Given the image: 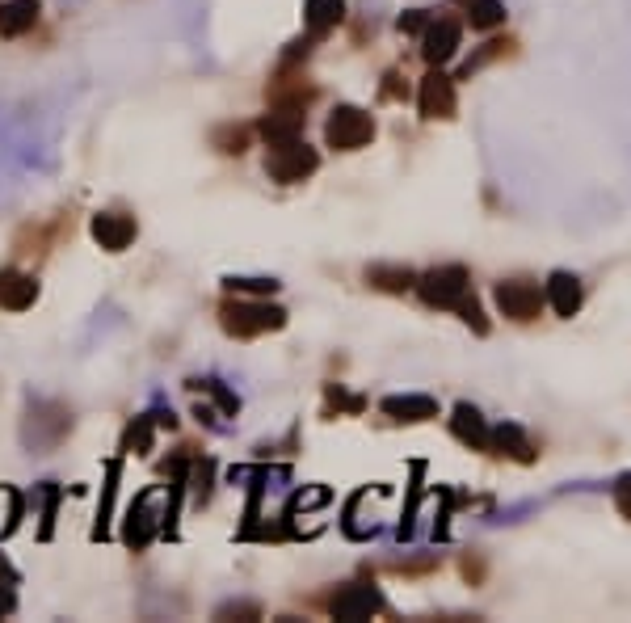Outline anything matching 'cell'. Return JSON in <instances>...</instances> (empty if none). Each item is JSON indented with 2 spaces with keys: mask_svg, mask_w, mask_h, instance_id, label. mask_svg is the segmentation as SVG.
<instances>
[{
  "mask_svg": "<svg viewBox=\"0 0 631 623\" xmlns=\"http://www.w3.org/2000/svg\"><path fill=\"white\" fill-rule=\"evenodd\" d=\"M581 283H577V278L573 274H552V278H547V304H552L560 316H577L581 312Z\"/></svg>",
  "mask_w": 631,
  "mask_h": 623,
  "instance_id": "2e32d148",
  "label": "cell"
},
{
  "mask_svg": "<svg viewBox=\"0 0 631 623\" xmlns=\"http://www.w3.org/2000/svg\"><path fill=\"white\" fill-rule=\"evenodd\" d=\"M9 611H13V590L0 586V615H9Z\"/></svg>",
  "mask_w": 631,
  "mask_h": 623,
  "instance_id": "f1b7e54d",
  "label": "cell"
},
{
  "mask_svg": "<svg viewBox=\"0 0 631 623\" xmlns=\"http://www.w3.org/2000/svg\"><path fill=\"white\" fill-rule=\"evenodd\" d=\"M467 22L476 30H497L505 22V5L501 0H467Z\"/></svg>",
  "mask_w": 631,
  "mask_h": 623,
  "instance_id": "44dd1931",
  "label": "cell"
},
{
  "mask_svg": "<svg viewBox=\"0 0 631 623\" xmlns=\"http://www.w3.org/2000/svg\"><path fill=\"white\" fill-rule=\"evenodd\" d=\"M451 430H455L459 442H467V447H488V426H484L480 409H472V405H459L455 409Z\"/></svg>",
  "mask_w": 631,
  "mask_h": 623,
  "instance_id": "ac0fdd59",
  "label": "cell"
},
{
  "mask_svg": "<svg viewBox=\"0 0 631 623\" xmlns=\"http://www.w3.org/2000/svg\"><path fill=\"white\" fill-rule=\"evenodd\" d=\"M72 434V413L64 405H55V400H34L30 405V417H26V447L34 451H47V447H59Z\"/></svg>",
  "mask_w": 631,
  "mask_h": 623,
  "instance_id": "7a4b0ae2",
  "label": "cell"
},
{
  "mask_svg": "<svg viewBox=\"0 0 631 623\" xmlns=\"http://www.w3.org/2000/svg\"><path fill=\"white\" fill-rule=\"evenodd\" d=\"M341 17H345V0H308L303 5V26H308L312 38H324L329 30H337Z\"/></svg>",
  "mask_w": 631,
  "mask_h": 623,
  "instance_id": "9a60e30c",
  "label": "cell"
},
{
  "mask_svg": "<svg viewBox=\"0 0 631 623\" xmlns=\"http://www.w3.org/2000/svg\"><path fill=\"white\" fill-rule=\"evenodd\" d=\"M0 573H9V565H5V556H0Z\"/></svg>",
  "mask_w": 631,
  "mask_h": 623,
  "instance_id": "4dcf8cb0",
  "label": "cell"
},
{
  "mask_svg": "<svg viewBox=\"0 0 631 623\" xmlns=\"http://www.w3.org/2000/svg\"><path fill=\"white\" fill-rule=\"evenodd\" d=\"M455 312H459V316H463V320H467V325H472L476 333H488V320H484V312H480V304H476V295H472V299L463 295Z\"/></svg>",
  "mask_w": 631,
  "mask_h": 623,
  "instance_id": "484cf974",
  "label": "cell"
},
{
  "mask_svg": "<svg viewBox=\"0 0 631 623\" xmlns=\"http://www.w3.org/2000/svg\"><path fill=\"white\" fill-rule=\"evenodd\" d=\"M165 497L160 489H148V493H139L135 497V506L127 514V527H122V539H127V548H148V539L160 531V514H152V506Z\"/></svg>",
  "mask_w": 631,
  "mask_h": 623,
  "instance_id": "ba28073f",
  "label": "cell"
},
{
  "mask_svg": "<svg viewBox=\"0 0 631 623\" xmlns=\"http://www.w3.org/2000/svg\"><path fill=\"white\" fill-rule=\"evenodd\" d=\"M417 106H421V118H455V80L434 68L421 80Z\"/></svg>",
  "mask_w": 631,
  "mask_h": 623,
  "instance_id": "9c48e42d",
  "label": "cell"
},
{
  "mask_svg": "<svg viewBox=\"0 0 631 623\" xmlns=\"http://www.w3.org/2000/svg\"><path fill=\"white\" fill-rule=\"evenodd\" d=\"M122 451H131V455L152 451V417H135V426H127V434H122Z\"/></svg>",
  "mask_w": 631,
  "mask_h": 623,
  "instance_id": "7402d4cb",
  "label": "cell"
},
{
  "mask_svg": "<svg viewBox=\"0 0 631 623\" xmlns=\"http://www.w3.org/2000/svg\"><path fill=\"white\" fill-rule=\"evenodd\" d=\"M627 485H631V480H627ZM619 510L631 518V489H619Z\"/></svg>",
  "mask_w": 631,
  "mask_h": 623,
  "instance_id": "f546056e",
  "label": "cell"
},
{
  "mask_svg": "<svg viewBox=\"0 0 631 623\" xmlns=\"http://www.w3.org/2000/svg\"><path fill=\"white\" fill-rule=\"evenodd\" d=\"M375 139V118L358 110V106H337L324 123V144L337 148V152H358Z\"/></svg>",
  "mask_w": 631,
  "mask_h": 623,
  "instance_id": "3957f363",
  "label": "cell"
},
{
  "mask_svg": "<svg viewBox=\"0 0 631 623\" xmlns=\"http://www.w3.org/2000/svg\"><path fill=\"white\" fill-rule=\"evenodd\" d=\"M89 232H93V240L106 253H122V249H131V240L139 236V224L131 215H122V211H97Z\"/></svg>",
  "mask_w": 631,
  "mask_h": 623,
  "instance_id": "52a82bcc",
  "label": "cell"
},
{
  "mask_svg": "<svg viewBox=\"0 0 631 623\" xmlns=\"http://www.w3.org/2000/svg\"><path fill=\"white\" fill-rule=\"evenodd\" d=\"M383 413L396 421H430V417H438V400L434 396H388L383 400Z\"/></svg>",
  "mask_w": 631,
  "mask_h": 623,
  "instance_id": "e0dca14e",
  "label": "cell"
},
{
  "mask_svg": "<svg viewBox=\"0 0 631 623\" xmlns=\"http://www.w3.org/2000/svg\"><path fill=\"white\" fill-rule=\"evenodd\" d=\"M425 22H430L425 13H404L400 17V30H425Z\"/></svg>",
  "mask_w": 631,
  "mask_h": 623,
  "instance_id": "83f0119b",
  "label": "cell"
},
{
  "mask_svg": "<svg viewBox=\"0 0 631 623\" xmlns=\"http://www.w3.org/2000/svg\"><path fill=\"white\" fill-rule=\"evenodd\" d=\"M366 283L371 287H379V291H409V287H417V278H413V270H400V266H371L366 270Z\"/></svg>",
  "mask_w": 631,
  "mask_h": 623,
  "instance_id": "ffe728a7",
  "label": "cell"
},
{
  "mask_svg": "<svg viewBox=\"0 0 631 623\" xmlns=\"http://www.w3.org/2000/svg\"><path fill=\"white\" fill-rule=\"evenodd\" d=\"M320 169V156L316 148H308L303 139H287V144H274L270 160H266V173L274 177L278 186H299Z\"/></svg>",
  "mask_w": 631,
  "mask_h": 623,
  "instance_id": "277c9868",
  "label": "cell"
},
{
  "mask_svg": "<svg viewBox=\"0 0 631 623\" xmlns=\"http://www.w3.org/2000/svg\"><path fill=\"white\" fill-rule=\"evenodd\" d=\"M232 615L257 619V615H261V607H257V602H228V607H219V619H232Z\"/></svg>",
  "mask_w": 631,
  "mask_h": 623,
  "instance_id": "4316f807",
  "label": "cell"
},
{
  "mask_svg": "<svg viewBox=\"0 0 631 623\" xmlns=\"http://www.w3.org/2000/svg\"><path fill=\"white\" fill-rule=\"evenodd\" d=\"M38 304V283L34 274L22 270H0V308L5 312H26Z\"/></svg>",
  "mask_w": 631,
  "mask_h": 623,
  "instance_id": "8fae6325",
  "label": "cell"
},
{
  "mask_svg": "<svg viewBox=\"0 0 631 623\" xmlns=\"http://www.w3.org/2000/svg\"><path fill=\"white\" fill-rule=\"evenodd\" d=\"M38 0H5L0 5V38H22L38 22Z\"/></svg>",
  "mask_w": 631,
  "mask_h": 623,
  "instance_id": "5bb4252c",
  "label": "cell"
},
{
  "mask_svg": "<svg viewBox=\"0 0 631 623\" xmlns=\"http://www.w3.org/2000/svg\"><path fill=\"white\" fill-rule=\"evenodd\" d=\"M467 291H472V278H467L463 266H438V270L417 278V295L430 308H459V299Z\"/></svg>",
  "mask_w": 631,
  "mask_h": 623,
  "instance_id": "5b68a950",
  "label": "cell"
},
{
  "mask_svg": "<svg viewBox=\"0 0 631 623\" xmlns=\"http://www.w3.org/2000/svg\"><path fill=\"white\" fill-rule=\"evenodd\" d=\"M17 514H22V506H17V493L13 489H0V535H9L17 527Z\"/></svg>",
  "mask_w": 631,
  "mask_h": 623,
  "instance_id": "cb8c5ba5",
  "label": "cell"
},
{
  "mask_svg": "<svg viewBox=\"0 0 631 623\" xmlns=\"http://www.w3.org/2000/svg\"><path fill=\"white\" fill-rule=\"evenodd\" d=\"M223 283H228V291H236V295H274L278 291L274 278H223Z\"/></svg>",
  "mask_w": 631,
  "mask_h": 623,
  "instance_id": "603a6c76",
  "label": "cell"
},
{
  "mask_svg": "<svg viewBox=\"0 0 631 623\" xmlns=\"http://www.w3.org/2000/svg\"><path fill=\"white\" fill-rule=\"evenodd\" d=\"M215 144H219V152H228V156L236 152V156H240L244 144H249V131H244V127H228V131L215 135Z\"/></svg>",
  "mask_w": 631,
  "mask_h": 623,
  "instance_id": "d4e9b609",
  "label": "cell"
},
{
  "mask_svg": "<svg viewBox=\"0 0 631 623\" xmlns=\"http://www.w3.org/2000/svg\"><path fill=\"white\" fill-rule=\"evenodd\" d=\"M383 607V594L375 586H345L333 598V615L337 619H371Z\"/></svg>",
  "mask_w": 631,
  "mask_h": 623,
  "instance_id": "7c38bea8",
  "label": "cell"
},
{
  "mask_svg": "<svg viewBox=\"0 0 631 623\" xmlns=\"http://www.w3.org/2000/svg\"><path fill=\"white\" fill-rule=\"evenodd\" d=\"M497 308L510 320H535L543 308V291L535 283H526V278H510V283L497 287Z\"/></svg>",
  "mask_w": 631,
  "mask_h": 623,
  "instance_id": "8992f818",
  "label": "cell"
},
{
  "mask_svg": "<svg viewBox=\"0 0 631 623\" xmlns=\"http://www.w3.org/2000/svg\"><path fill=\"white\" fill-rule=\"evenodd\" d=\"M219 325L228 337H261V333H278L287 325V312L266 304V299H228L219 308Z\"/></svg>",
  "mask_w": 631,
  "mask_h": 623,
  "instance_id": "6da1fadb",
  "label": "cell"
},
{
  "mask_svg": "<svg viewBox=\"0 0 631 623\" xmlns=\"http://www.w3.org/2000/svg\"><path fill=\"white\" fill-rule=\"evenodd\" d=\"M488 442L493 447H501V455H514V459H522V464H531V442H526V434L518 430V426H497V430H488Z\"/></svg>",
  "mask_w": 631,
  "mask_h": 623,
  "instance_id": "d6986e66",
  "label": "cell"
},
{
  "mask_svg": "<svg viewBox=\"0 0 631 623\" xmlns=\"http://www.w3.org/2000/svg\"><path fill=\"white\" fill-rule=\"evenodd\" d=\"M303 114L299 106H282V110H274V114H266L261 118V135H266V144L274 148V144H287V139H299L303 135Z\"/></svg>",
  "mask_w": 631,
  "mask_h": 623,
  "instance_id": "4fadbf2b",
  "label": "cell"
},
{
  "mask_svg": "<svg viewBox=\"0 0 631 623\" xmlns=\"http://www.w3.org/2000/svg\"><path fill=\"white\" fill-rule=\"evenodd\" d=\"M455 51H459V22H451V17L425 22V34H421V55H425V64L442 68L446 59H455Z\"/></svg>",
  "mask_w": 631,
  "mask_h": 623,
  "instance_id": "30bf717a",
  "label": "cell"
}]
</instances>
